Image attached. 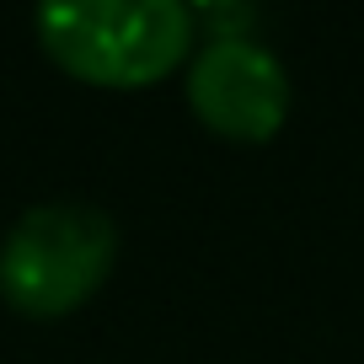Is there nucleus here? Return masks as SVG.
I'll return each instance as SVG.
<instances>
[{
    "mask_svg": "<svg viewBox=\"0 0 364 364\" xmlns=\"http://www.w3.org/2000/svg\"><path fill=\"white\" fill-rule=\"evenodd\" d=\"M198 16L182 0H48L33 11V38L65 75L107 91L166 80L193 48Z\"/></svg>",
    "mask_w": 364,
    "mask_h": 364,
    "instance_id": "1",
    "label": "nucleus"
},
{
    "mask_svg": "<svg viewBox=\"0 0 364 364\" xmlns=\"http://www.w3.org/2000/svg\"><path fill=\"white\" fill-rule=\"evenodd\" d=\"M118 262V220L102 204L48 198L16 215L0 241V300L16 316L59 321L80 311Z\"/></svg>",
    "mask_w": 364,
    "mask_h": 364,
    "instance_id": "2",
    "label": "nucleus"
},
{
    "mask_svg": "<svg viewBox=\"0 0 364 364\" xmlns=\"http://www.w3.org/2000/svg\"><path fill=\"white\" fill-rule=\"evenodd\" d=\"M188 107L198 124L236 145H268L289 118V70L257 38H215L193 48L188 59Z\"/></svg>",
    "mask_w": 364,
    "mask_h": 364,
    "instance_id": "3",
    "label": "nucleus"
}]
</instances>
